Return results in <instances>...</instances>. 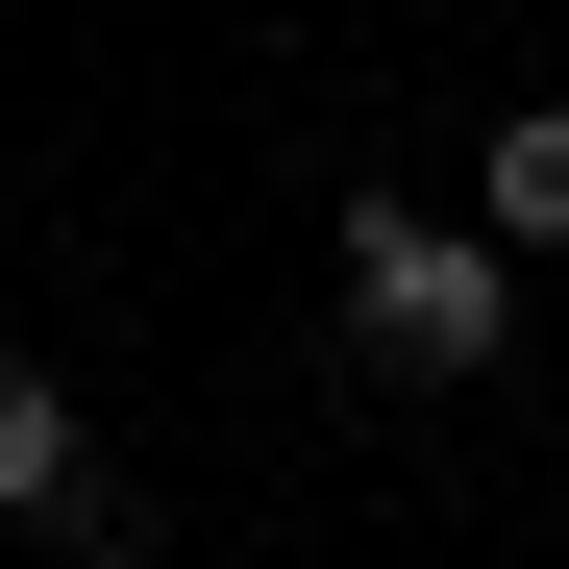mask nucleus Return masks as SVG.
Returning <instances> with one entry per match:
<instances>
[{"label": "nucleus", "instance_id": "2", "mask_svg": "<svg viewBox=\"0 0 569 569\" xmlns=\"http://www.w3.org/2000/svg\"><path fill=\"white\" fill-rule=\"evenodd\" d=\"M0 520H74V545H149V496L100 470V421H74V397H50L26 347H0Z\"/></svg>", "mask_w": 569, "mask_h": 569}, {"label": "nucleus", "instance_id": "3", "mask_svg": "<svg viewBox=\"0 0 569 569\" xmlns=\"http://www.w3.org/2000/svg\"><path fill=\"white\" fill-rule=\"evenodd\" d=\"M470 223H496V248H569V100H520L496 149H470Z\"/></svg>", "mask_w": 569, "mask_h": 569}, {"label": "nucleus", "instance_id": "1", "mask_svg": "<svg viewBox=\"0 0 569 569\" xmlns=\"http://www.w3.org/2000/svg\"><path fill=\"white\" fill-rule=\"evenodd\" d=\"M496 322H520V248H496V223L347 199V347H371V371H496Z\"/></svg>", "mask_w": 569, "mask_h": 569}]
</instances>
